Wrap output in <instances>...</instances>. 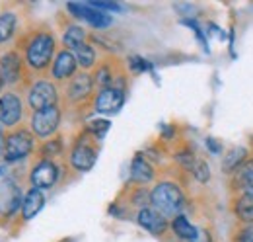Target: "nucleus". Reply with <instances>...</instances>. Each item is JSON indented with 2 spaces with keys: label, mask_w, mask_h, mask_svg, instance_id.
I'll list each match as a JSON object with an SVG mask.
<instances>
[{
  "label": "nucleus",
  "mask_w": 253,
  "mask_h": 242,
  "mask_svg": "<svg viewBox=\"0 0 253 242\" xmlns=\"http://www.w3.org/2000/svg\"><path fill=\"white\" fill-rule=\"evenodd\" d=\"M61 43H63V49L74 51L80 45L88 43V31L84 30L82 26H78V24L68 20L61 26Z\"/></svg>",
  "instance_id": "nucleus-20"
},
{
  "label": "nucleus",
  "mask_w": 253,
  "mask_h": 242,
  "mask_svg": "<svg viewBox=\"0 0 253 242\" xmlns=\"http://www.w3.org/2000/svg\"><path fill=\"white\" fill-rule=\"evenodd\" d=\"M4 88H6V86H4V80H2V76H0V94L4 92Z\"/></svg>",
  "instance_id": "nucleus-35"
},
{
  "label": "nucleus",
  "mask_w": 253,
  "mask_h": 242,
  "mask_svg": "<svg viewBox=\"0 0 253 242\" xmlns=\"http://www.w3.org/2000/svg\"><path fill=\"white\" fill-rule=\"evenodd\" d=\"M18 30V16L14 12H2L0 14V45L14 39Z\"/></svg>",
  "instance_id": "nucleus-26"
},
{
  "label": "nucleus",
  "mask_w": 253,
  "mask_h": 242,
  "mask_svg": "<svg viewBox=\"0 0 253 242\" xmlns=\"http://www.w3.org/2000/svg\"><path fill=\"white\" fill-rule=\"evenodd\" d=\"M2 172H4V166H0V176H2Z\"/></svg>",
  "instance_id": "nucleus-36"
},
{
  "label": "nucleus",
  "mask_w": 253,
  "mask_h": 242,
  "mask_svg": "<svg viewBox=\"0 0 253 242\" xmlns=\"http://www.w3.org/2000/svg\"><path fill=\"white\" fill-rule=\"evenodd\" d=\"M63 121V108L53 106L41 112H33L30 118V131L33 133L35 139H51L59 133Z\"/></svg>",
  "instance_id": "nucleus-9"
},
{
  "label": "nucleus",
  "mask_w": 253,
  "mask_h": 242,
  "mask_svg": "<svg viewBox=\"0 0 253 242\" xmlns=\"http://www.w3.org/2000/svg\"><path fill=\"white\" fill-rule=\"evenodd\" d=\"M26 102H28V108L32 110V114L59 106L61 88L49 78H35L26 88Z\"/></svg>",
  "instance_id": "nucleus-8"
},
{
  "label": "nucleus",
  "mask_w": 253,
  "mask_h": 242,
  "mask_svg": "<svg viewBox=\"0 0 253 242\" xmlns=\"http://www.w3.org/2000/svg\"><path fill=\"white\" fill-rule=\"evenodd\" d=\"M16 49L22 53L28 74L35 78H45L49 74V68L53 64V59L57 55V37L53 30L45 24L26 31L22 39L18 41Z\"/></svg>",
  "instance_id": "nucleus-1"
},
{
  "label": "nucleus",
  "mask_w": 253,
  "mask_h": 242,
  "mask_svg": "<svg viewBox=\"0 0 253 242\" xmlns=\"http://www.w3.org/2000/svg\"><path fill=\"white\" fill-rule=\"evenodd\" d=\"M189 174L195 178V180L199 182V183H207V182L211 180V168H209L207 160L199 156V158H197V162H195V166L191 168Z\"/></svg>",
  "instance_id": "nucleus-27"
},
{
  "label": "nucleus",
  "mask_w": 253,
  "mask_h": 242,
  "mask_svg": "<svg viewBox=\"0 0 253 242\" xmlns=\"http://www.w3.org/2000/svg\"><path fill=\"white\" fill-rule=\"evenodd\" d=\"M22 187L14 180L0 182V219H10L22 209Z\"/></svg>",
  "instance_id": "nucleus-15"
},
{
  "label": "nucleus",
  "mask_w": 253,
  "mask_h": 242,
  "mask_svg": "<svg viewBox=\"0 0 253 242\" xmlns=\"http://www.w3.org/2000/svg\"><path fill=\"white\" fill-rule=\"evenodd\" d=\"M76 72H78V62H76L74 53L68 51V49H59L57 55H55V59H53L51 68H49L51 80L61 88Z\"/></svg>",
  "instance_id": "nucleus-13"
},
{
  "label": "nucleus",
  "mask_w": 253,
  "mask_h": 242,
  "mask_svg": "<svg viewBox=\"0 0 253 242\" xmlns=\"http://www.w3.org/2000/svg\"><path fill=\"white\" fill-rule=\"evenodd\" d=\"M109 125H111V123H109L107 120H94V121H90L84 129H86L90 135H94L97 141H101L103 135L109 131Z\"/></svg>",
  "instance_id": "nucleus-28"
},
{
  "label": "nucleus",
  "mask_w": 253,
  "mask_h": 242,
  "mask_svg": "<svg viewBox=\"0 0 253 242\" xmlns=\"http://www.w3.org/2000/svg\"><path fill=\"white\" fill-rule=\"evenodd\" d=\"M230 211L242 225H253V193H240L230 197Z\"/></svg>",
  "instance_id": "nucleus-19"
},
{
  "label": "nucleus",
  "mask_w": 253,
  "mask_h": 242,
  "mask_svg": "<svg viewBox=\"0 0 253 242\" xmlns=\"http://www.w3.org/2000/svg\"><path fill=\"white\" fill-rule=\"evenodd\" d=\"M156 180H158V172H156L154 162L146 154L136 152L132 162H130V183L148 185V183H152Z\"/></svg>",
  "instance_id": "nucleus-16"
},
{
  "label": "nucleus",
  "mask_w": 253,
  "mask_h": 242,
  "mask_svg": "<svg viewBox=\"0 0 253 242\" xmlns=\"http://www.w3.org/2000/svg\"><path fill=\"white\" fill-rule=\"evenodd\" d=\"M134 219H136V223H138L146 233H150V235H154V237H164V235H168V231H169V221H168L164 215H160L152 205H150V207H144V209H140V211H136Z\"/></svg>",
  "instance_id": "nucleus-17"
},
{
  "label": "nucleus",
  "mask_w": 253,
  "mask_h": 242,
  "mask_svg": "<svg viewBox=\"0 0 253 242\" xmlns=\"http://www.w3.org/2000/svg\"><path fill=\"white\" fill-rule=\"evenodd\" d=\"M207 147H209V151L214 152V154H220L222 152L220 143H218L216 139H212V137H209V139H207Z\"/></svg>",
  "instance_id": "nucleus-33"
},
{
  "label": "nucleus",
  "mask_w": 253,
  "mask_h": 242,
  "mask_svg": "<svg viewBox=\"0 0 253 242\" xmlns=\"http://www.w3.org/2000/svg\"><path fill=\"white\" fill-rule=\"evenodd\" d=\"M250 156H252V151L248 147H232L222 156V172L228 176L234 174Z\"/></svg>",
  "instance_id": "nucleus-23"
},
{
  "label": "nucleus",
  "mask_w": 253,
  "mask_h": 242,
  "mask_svg": "<svg viewBox=\"0 0 253 242\" xmlns=\"http://www.w3.org/2000/svg\"><path fill=\"white\" fill-rule=\"evenodd\" d=\"M4 135H6V131H4V127L0 125V158H2V154H4Z\"/></svg>",
  "instance_id": "nucleus-34"
},
{
  "label": "nucleus",
  "mask_w": 253,
  "mask_h": 242,
  "mask_svg": "<svg viewBox=\"0 0 253 242\" xmlns=\"http://www.w3.org/2000/svg\"><path fill=\"white\" fill-rule=\"evenodd\" d=\"M94 76L95 90L101 88H119L125 90L128 88V72L126 66L123 64V60H119L117 57H105L103 60H97V66L92 72Z\"/></svg>",
  "instance_id": "nucleus-4"
},
{
  "label": "nucleus",
  "mask_w": 253,
  "mask_h": 242,
  "mask_svg": "<svg viewBox=\"0 0 253 242\" xmlns=\"http://www.w3.org/2000/svg\"><path fill=\"white\" fill-rule=\"evenodd\" d=\"M232 242H253V225L238 223L232 233Z\"/></svg>",
  "instance_id": "nucleus-29"
},
{
  "label": "nucleus",
  "mask_w": 253,
  "mask_h": 242,
  "mask_svg": "<svg viewBox=\"0 0 253 242\" xmlns=\"http://www.w3.org/2000/svg\"><path fill=\"white\" fill-rule=\"evenodd\" d=\"M150 205L168 221H171L173 217L183 215L189 205V199L181 182L166 176L154 182V187L150 189Z\"/></svg>",
  "instance_id": "nucleus-2"
},
{
  "label": "nucleus",
  "mask_w": 253,
  "mask_h": 242,
  "mask_svg": "<svg viewBox=\"0 0 253 242\" xmlns=\"http://www.w3.org/2000/svg\"><path fill=\"white\" fill-rule=\"evenodd\" d=\"M63 242H70V241H63Z\"/></svg>",
  "instance_id": "nucleus-37"
},
{
  "label": "nucleus",
  "mask_w": 253,
  "mask_h": 242,
  "mask_svg": "<svg viewBox=\"0 0 253 242\" xmlns=\"http://www.w3.org/2000/svg\"><path fill=\"white\" fill-rule=\"evenodd\" d=\"M61 166L57 160H37L30 168V183L35 189H53L61 180Z\"/></svg>",
  "instance_id": "nucleus-11"
},
{
  "label": "nucleus",
  "mask_w": 253,
  "mask_h": 242,
  "mask_svg": "<svg viewBox=\"0 0 253 242\" xmlns=\"http://www.w3.org/2000/svg\"><path fill=\"white\" fill-rule=\"evenodd\" d=\"M228 189H230V197L240 193H253V154L234 174H230Z\"/></svg>",
  "instance_id": "nucleus-18"
},
{
  "label": "nucleus",
  "mask_w": 253,
  "mask_h": 242,
  "mask_svg": "<svg viewBox=\"0 0 253 242\" xmlns=\"http://www.w3.org/2000/svg\"><path fill=\"white\" fill-rule=\"evenodd\" d=\"M35 151V137L30 131V127H16L6 131L4 135V162L6 164H16L26 160Z\"/></svg>",
  "instance_id": "nucleus-5"
},
{
  "label": "nucleus",
  "mask_w": 253,
  "mask_h": 242,
  "mask_svg": "<svg viewBox=\"0 0 253 242\" xmlns=\"http://www.w3.org/2000/svg\"><path fill=\"white\" fill-rule=\"evenodd\" d=\"M97 154H99V141L94 135H90L86 129H82L70 145L68 166H70V170L80 172V174L90 172L97 160Z\"/></svg>",
  "instance_id": "nucleus-3"
},
{
  "label": "nucleus",
  "mask_w": 253,
  "mask_h": 242,
  "mask_svg": "<svg viewBox=\"0 0 253 242\" xmlns=\"http://www.w3.org/2000/svg\"><path fill=\"white\" fill-rule=\"evenodd\" d=\"M64 152V139L63 135H55L47 141H43L37 147V156L39 160H55Z\"/></svg>",
  "instance_id": "nucleus-24"
},
{
  "label": "nucleus",
  "mask_w": 253,
  "mask_h": 242,
  "mask_svg": "<svg viewBox=\"0 0 253 242\" xmlns=\"http://www.w3.org/2000/svg\"><path fill=\"white\" fill-rule=\"evenodd\" d=\"M45 207V195L41 189H35L30 187L26 193H24V199H22V209H20V217L24 223H30L35 215H39L41 209Z\"/></svg>",
  "instance_id": "nucleus-21"
},
{
  "label": "nucleus",
  "mask_w": 253,
  "mask_h": 242,
  "mask_svg": "<svg viewBox=\"0 0 253 242\" xmlns=\"http://www.w3.org/2000/svg\"><path fill=\"white\" fill-rule=\"evenodd\" d=\"M24 120V102L16 90H4L0 94V125L4 131L20 127Z\"/></svg>",
  "instance_id": "nucleus-10"
},
{
  "label": "nucleus",
  "mask_w": 253,
  "mask_h": 242,
  "mask_svg": "<svg viewBox=\"0 0 253 242\" xmlns=\"http://www.w3.org/2000/svg\"><path fill=\"white\" fill-rule=\"evenodd\" d=\"M74 57H76V62H78V68L84 70V72H90L97 66V51L92 43H84L80 45L78 49L72 51Z\"/></svg>",
  "instance_id": "nucleus-25"
},
{
  "label": "nucleus",
  "mask_w": 253,
  "mask_h": 242,
  "mask_svg": "<svg viewBox=\"0 0 253 242\" xmlns=\"http://www.w3.org/2000/svg\"><path fill=\"white\" fill-rule=\"evenodd\" d=\"M128 68H130L132 72H144V70H150L152 64H150L148 60L140 59V57H130V59H128Z\"/></svg>",
  "instance_id": "nucleus-32"
},
{
  "label": "nucleus",
  "mask_w": 253,
  "mask_h": 242,
  "mask_svg": "<svg viewBox=\"0 0 253 242\" xmlns=\"http://www.w3.org/2000/svg\"><path fill=\"white\" fill-rule=\"evenodd\" d=\"M66 12L80 22H86L88 26H92L95 30H105L113 24V18L105 12H99L92 8L90 4H82V2H68L66 4Z\"/></svg>",
  "instance_id": "nucleus-12"
},
{
  "label": "nucleus",
  "mask_w": 253,
  "mask_h": 242,
  "mask_svg": "<svg viewBox=\"0 0 253 242\" xmlns=\"http://www.w3.org/2000/svg\"><path fill=\"white\" fill-rule=\"evenodd\" d=\"M126 92L119 88H101L95 90L94 102H92V110L95 114L101 116H113L117 114L123 106H125Z\"/></svg>",
  "instance_id": "nucleus-14"
},
{
  "label": "nucleus",
  "mask_w": 253,
  "mask_h": 242,
  "mask_svg": "<svg viewBox=\"0 0 253 242\" xmlns=\"http://www.w3.org/2000/svg\"><path fill=\"white\" fill-rule=\"evenodd\" d=\"M0 76L4 80V86L8 88H28L32 78L28 74V68H26V62L22 53L12 47L4 53H0Z\"/></svg>",
  "instance_id": "nucleus-6"
},
{
  "label": "nucleus",
  "mask_w": 253,
  "mask_h": 242,
  "mask_svg": "<svg viewBox=\"0 0 253 242\" xmlns=\"http://www.w3.org/2000/svg\"><path fill=\"white\" fill-rule=\"evenodd\" d=\"M92 8L99 10V12H121V6L117 2H103V0H94V2H88Z\"/></svg>",
  "instance_id": "nucleus-31"
},
{
  "label": "nucleus",
  "mask_w": 253,
  "mask_h": 242,
  "mask_svg": "<svg viewBox=\"0 0 253 242\" xmlns=\"http://www.w3.org/2000/svg\"><path fill=\"white\" fill-rule=\"evenodd\" d=\"M95 96V84L92 72H84L78 70L66 84L63 86V98L64 104L72 106V108H82V106H90L94 102Z\"/></svg>",
  "instance_id": "nucleus-7"
},
{
  "label": "nucleus",
  "mask_w": 253,
  "mask_h": 242,
  "mask_svg": "<svg viewBox=\"0 0 253 242\" xmlns=\"http://www.w3.org/2000/svg\"><path fill=\"white\" fill-rule=\"evenodd\" d=\"M169 233L177 242H195L199 237V227H195L185 215H177L169 221Z\"/></svg>",
  "instance_id": "nucleus-22"
},
{
  "label": "nucleus",
  "mask_w": 253,
  "mask_h": 242,
  "mask_svg": "<svg viewBox=\"0 0 253 242\" xmlns=\"http://www.w3.org/2000/svg\"><path fill=\"white\" fill-rule=\"evenodd\" d=\"M181 24H183V26H187V28H191V30L195 31V35H197V39L201 41L203 49L209 53V41H207V37H205V31L201 30V26H199L195 20H191V18H183V20H181Z\"/></svg>",
  "instance_id": "nucleus-30"
}]
</instances>
